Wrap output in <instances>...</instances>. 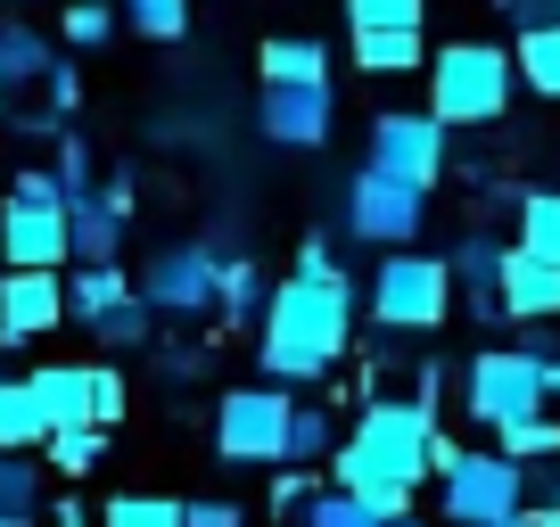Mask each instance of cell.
Returning <instances> with one entry per match:
<instances>
[{"instance_id":"9c48e42d","label":"cell","mask_w":560,"mask_h":527,"mask_svg":"<svg viewBox=\"0 0 560 527\" xmlns=\"http://www.w3.org/2000/svg\"><path fill=\"white\" fill-rule=\"evenodd\" d=\"M438 487H445V519H454V527L527 519V470H520L511 454H462Z\"/></svg>"},{"instance_id":"7a4b0ae2","label":"cell","mask_w":560,"mask_h":527,"mask_svg":"<svg viewBox=\"0 0 560 527\" xmlns=\"http://www.w3.org/2000/svg\"><path fill=\"white\" fill-rule=\"evenodd\" d=\"M347 338H354V289L347 281H289L272 289V305H264V321H256V354H264V379H289V387H305V379H322V371L347 354Z\"/></svg>"},{"instance_id":"3957f363","label":"cell","mask_w":560,"mask_h":527,"mask_svg":"<svg viewBox=\"0 0 560 527\" xmlns=\"http://www.w3.org/2000/svg\"><path fill=\"white\" fill-rule=\"evenodd\" d=\"M511 91H520V67L494 42H445L429 58V116L445 132H487V124L511 116Z\"/></svg>"},{"instance_id":"d6a6232c","label":"cell","mask_w":560,"mask_h":527,"mask_svg":"<svg viewBox=\"0 0 560 527\" xmlns=\"http://www.w3.org/2000/svg\"><path fill=\"white\" fill-rule=\"evenodd\" d=\"M149 321H158V314H149V305L132 297V305H116V314H107V321H100L91 338H100L107 354H132V347H149Z\"/></svg>"},{"instance_id":"8992f818","label":"cell","mask_w":560,"mask_h":527,"mask_svg":"<svg viewBox=\"0 0 560 527\" xmlns=\"http://www.w3.org/2000/svg\"><path fill=\"white\" fill-rule=\"evenodd\" d=\"M289 396L272 379L256 387H223V405H214V454L231 470H264V461H289Z\"/></svg>"},{"instance_id":"5b68a950","label":"cell","mask_w":560,"mask_h":527,"mask_svg":"<svg viewBox=\"0 0 560 527\" xmlns=\"http://www.w3.org/2000/svg\"><path fill=\"white\" fill-rule=\"evenodd\" d=\"M462 405H470V421H487L494 437H503V429L552 412V396H544L536 354H520V347H478L470 363H462Z\"/></svg>"},{"instance_id":"5bb4252c","label":"cell","mask_w":560,"mask_h":527,"mask_svg":"<svg viewBox=\"0 0 560 527\" xmlns=\"http://www.w3.org/2000/svg\"><path fill=\"white\" fill-rule=\"evenodd\" d=\"M256 132L272 149H322L330 141V91H264Z\"/></svg>"},{"instance_id":"f35d334b","label":"cell","mask_w":560,"mask_h":527,"mask_svg":"<svg viewBox=\"0 0 560 527\" xmlns=\"http://www.w3.org/2000/svg\"><path fill=\"white\" fill-rule=\"evenodd\" d=\"M91 371H100V429H116V421H124V379H116L107 363H91Z\"/></svg>"},{"instance_id":"4316f807","label":"cell","mask_w":560,"mask_h":527,"mask_svg":"<svg viewBox=\"0 0 560 527\" xmlns=\"http://www.w3.org/2000/svg\"><path fill=\"white\" fill-rule=\"evenodd\" d=\"M330 454H338L330 405H298V412H289V470H305V461H330Z\"/></svg>"},{"instance_id":"603a6c76","label":"cell","mask_w":560,"mask_h":527,"mask_svg":"<svg viewBox=\"0 0 560 527\" xmlns=\"http://www.w3.org/2000/svg\"><path fill=\"white\" fill-rule=\"evenodd\" d=\"M429 58L438 50H429L420 34H354V67L363 74H420Z\"/></svg>"},{"instance_id":"e0dca14e","label":"cell","mask_w":560,"mask_h":527,"mask_svg":"<svg viewBox=\"0 0 560 527\" xmlns=\"http://www.w3.org/2000/svg\"><path fill=\"white\" fill-rule=\"evenodd\" d=\"M67 223H74V264H83V272H107V264L124 256V223H132V214L107 207V198H91V207H74Z\"/></svg>"},{"instance_id":"8d00e7d4","label":"cell","mask_w":560,"mask_h":527,"mask_svg":"<svg viewBox=\"0 0 560 527\" xmlns=\"http://www.w3.org/2000/svg\"><path fill=\"white\" fill-rule=\"evenodd\" d=\"M9 198H18V207H67V190H58V174H50V165H25Z\"/></svg>"},{"instance_id":"d4e9b609","label":"cell","mask_w":560,"mask_h":527,"mask_svg":"<svg viewBox=\"0 0 560 527\" xmlns=\"http://www.w3.org/2000/svg\"><path fill=\"white\" fill-rule=\"evenodd\" d=\"M520 247L560 264V190H520Z\"/></svg>"},{"instance_id":"ac0fdd59","label":"cell","mask_w":560,"mask_h":527,"mask_svg":"<svg viewBox=\"0 0 560 527\" xmlns=\"http://www.w3.org/2000/svg\"><path fill=\"white\" fill-rule=\"evenodd\" d=\"M58 67H67V58H58L50 34H34L25 17H0V74H9V83H50Z\"/></svg>"},{"instance_id":"d590c367","label":"cell","mask_w":560,"mask_h":527,"mask_svg":"<svg viewBox=\"0 0 560 527\" xmlns=\"http://www.w3.org/2000/svg\"><path fill=\"white\" fill-rule=\"evenodd\" d=\"M314 503H322V487H314L305 470H280V478H272V511H280V519H305Z\"/></svg>"},{"instance_id":"1f68e13d","label":"cell","mask_w":560,"mask_h":527,"mask_svg":"<svg viewBox=\"0 0 560 527\" xmlns=\"http://www.w3.org/2000/svg\"><path fill=\"white\" fill-rule=\"evenodd\" d=\"M494 454H511L527 470V461H544V454H560V421L552 412H536V421H520V429H503V445H494Z\"/></svg>"},{"instance_id":"83f0119b","label":"cell","mask_w":560,"mask_h":527,"mask_svg":"<svg viewBox=\"0 0 560 527\" xmlns=\"http://www.w3.org/2000/svg\"><path fill=\"white\" fill-rule=\"evenodd\" d=\"M429 0H347V25L354 34H420Z\"/></svg>"},{"instance_id":"7dc6e473","label":"cell","mask_w":560,"mask_h":527,"mask_svg":"<svg viewBox=\"0 0 560 527\" xmlns=\"http://www.w3.org/2000/svg\"><path fill=\"white\" fill-rule=\"evenodd\" d=\"M0 9H25V0H0Z\"/></svg>"},{"instance_id":"f546056e","label":"cell","mask_w":560,"mask_h":527,"mask_svg":"<svg viewBox=\"0 0 560 527\" xmlns=\"http://www.w3.org/2000/svg\"><path fill=\"white\" fill-rule=\"evenodd\" d=\"M50 174H58V190H67V214H74V207H91V198L107 190V181H100V165H91V149L74 141V132L58 141V165H50Z\"/></svg>"},{"instance_id":"f6af8a7d","label":"cell","mask_w":560,"mask_h":527,"mask_svg":"<svg viewBox=\"0 0 560 527\" xmlns=\"http://www.w3.org/2000/svg\"><path fill=\"white\" fill-rule=\"evenodd\" d=\"M0 116H9V74H0Z\"/></svg>"},{"instance_id":"2e32d148","label":"cell","mask_w":560,"mask_h":527,"mask_svg":"<svg viewBox=\"0 0 560 527\" xmlns=\"http://www.w3.org/2000/svg\"><path fill=\"white\" fill-rule=\"evenodd\" d=\"M264 91H330V50L322 42H264Z\"/></svg>"},{"instance_id":"8fae6325","label":"cell","mask_w":560,"mask_h":527,"mask_svg":"<svg viewBox=\"0 0 560 527\" xmlns=\"http://www.w3.org/2000/svg\"><path fill=\"white\" fill-rule=\"evenodd\" d=\"M0 264L9 272H58V264H74V223L67 207H0Z\"/></svg>"},{"instance_id":"7bdbcfd3","label":"cell","mask_w":560,"mask_h":527,"mask_svg":"<svg viewBox=\"0 0 560 527\" xmlns=\"http://www.w3.org/2000/svg\"><path fill=\"white\" fill-rule=\"evenodd\" d=\"M527 527H560V503H544V511H527Z\"/></svg>"},{"instance_id":"30bf717a","label":"cell","mask_w":560,"mask_h":527,"mask_svg":"<svg viewBox=\"0 0 560 527\" xmlns=\"http://www.w3.org/2000/svg\"><path fill=\"white\" fill-rule=\"evenodd\" d=\"M214 297H223V256H214L207 239H174L149 256V272H140V305L149 314H214Z\"/></svg>"},{"instance_id":"ee69618b","label":"cell","mask_w":560,"mask_h":527,"mask_svg":"<svg viewBox=\"0 0 560 527\" xmlns=\"http://www.w3.org/2000/svg\"><path fill=\"white\" fill-rule=\"evenodd\" d=\"M387 527H429V519H420V511H412V519H387Z\"/></svg>"},{"instance_id":"7402d4cb","label":"cell","mask_w":560,"mask_h":527,"mask_svg":"<svg viewBox=\"0 0 560 527\" xmlns=\"http://www.w3.org/2000/svg\"><path fill=\"white\" fill-rule=\"evenodd\" d=\"M42 461L34 454H0V527H34L42 519Z\"/></svg>"},{"instance_id":"9a60e30c","label":"cell","mask_w":560,"mask_h":527,"mask_svg":"<svg viewBox=\"0 0 560 527\" xmlns=\"http://www.w3.org/2000/svg\"><path fill=\"white\" fill-rule=\"evenodd\" d=\"M503 321H552L560 314V264H544V256H527V247H511L503 256Z\"/></svg>"},{"instance_id":"f1b7e54d","label":"cell","mask_w":560,"mask_h":527,"mask_svg":"<svg viewBox=\"0 0 560 527\" xmlns=\"http://www.w3.org/2000/svg\"><path fill=\"white\" fill-rule=\"evenodd\" d=\"M42 454H50L58 478H91V470H100V454H107V429H58Z\"/></svg>"},{"instance_id":"60d3db41","label":"cell","mask_w":560,"mask_h":527,"mask_svg":"<svg viewBox=\"0 0 560 527\" xmlns=\"http://www.w3.org/2000/svg\"><path fill=\"white\" fill-rule=\"evenodd\" d=\"M42 91H50V107H58V116H67V107L83 99V83H74V67H58V74H50V83H42Z\"/></svg>"},{"instance_id":"d6986e66","label":"cell","mask_w":560,"mask_h":527,"mask_svg":"<svg viewBox=\"0 0 560 527\" xmlns=\"http://www.w3.org/2000/svg\"><path fill=\"white\" fill-rule=\"evenodd\" d=\"M132 297H140V289L124 281V264H107V272H74V281H67V314L83 321V330H100V321L116 314V305H132Z\"/></svg>"},{"instance_id":"e575fe53","label":"cell","mask_w":560,"mask_h":527,"mask_svg":"<svg viewBox=\"0 0 560 527\" xmlns=\"http://www.w3.org/2000/svg\"><path fill=\"white\" fill-rule=\"evenodd\" d=\"M298 527H387V519H380V511H363L354 494H338V487H330V494H322V503L305 511Z\"/></svg>"},{"instance_id":"ffe728a7","label":"cell","mask_w":560,"mask_h":527,"mask_svg":"<svg viewBox=\"0 0 560 527\" xmlns=\"http://www.w3.org/2000/svg\"><path fill=\"white\" fill-rule=\"evenodd\" d=\"M42 445H50V421H42L34 387L0 379V454H42Z\"/></svg>"},{"instance_id":"74e56055","label":"cell","mask_w":560,"mask_h":527,"mask_svg":"<svg viewBox=\"0 0 560 527\" xmlns=\"http://www.w3.org/2000/svg\"><path fill=\"white\" fill-rule=\"evenodd\" d=\"M298 281H347V272H338V256H330V239H305V247H298Z\"/></svg>"},{"instance_id":"484cf974","label":"cell","mask_w":560,"mask_h":527,"mask_svg":"<svg viewBox=\"0 0 560 527\" xmlns=\"http://www.w3.org/2000/svg\"><path fill=\"white\" fill-rule=\"evenodd\" d=\"M100 527H190V503H174V494H107Z\"/></svg>"},{"instance_id":"cb8c5ba5","label":"cell","mask_w":560,"mask_h":527,"mask_svg":"<svg viewBox=\"0 0 560 527\" xmlns=\"http://www.w3.org/2000/svg\"><path fill=\"white\" fill-rule=\"evenodd\" d=\"M511 67H520V83L536 91V99H560V25L520 34V42H511Z\"/></svg>"},{"instance_id":"44dd1931","label":"cell","mask_w":560,"mask_h":527,"mask_svg":"<svg viewBox=\"0 0 560 527\" xmlns=\"http://www.w3.org/2000/svg\"><path fill=\"white\" fill-rule=\"evenodd\" d=\"M223 330H247V321H264V305H272V289H264V264L256 256H223Z\"/></svg>"},{"instance_id":"4dcf8cb0","label":"cell","mask_w":560,"mask_h":527,"mask_svg":"<svg viewBox=\"0 0 560 527\" xmlns=\"http://www.w3.org/2000/svg\"><path fill=\"white\" fill-rule=\"evenodd\" d=\"M124 25L149 42H182L190 34V0H124Z\"/></svg>"},{"instance_id":"836d02e7","label":"cell","mask_w":560,"mask_h":527,"mask_svg":"<svg viewBox=\"0 0 560 527\" xmlns=\"http://www.w3.org/2000/svg\"><path fill=\"white\" fill-rule=\"evenodd\" d=\"M116 25H124V9H107V0H74V9H67V42H74V50H100Z\"/></svg>"},{"instance_id":"7c38bea8","label":"cell","mask_w":560,"mask_h":527,"mask_svg":"<svg viewBox=\"0 0 560 527\" xmlns=\"http://www.w3.org/2000/svg\"><path fill=\"white\" fill-rule=\"evenodd\" d=\"M67 321V272H0V347L58 338Z\"/></svg>"},{"instance_id":"6da1fadb","label":"cell","mask_w":560,"mask_h":527,"mask_svg":"<svg viewBox=\"0 0 560 527\" xmlns=\"http://www.w3.org/2000/svg\"><path fill=\"white\" fill-rule=\"evenodd\" d=\"M429 445H438V412L380 396V405H363L354 437L330 454V487L354 494L363 511H380V519H412V494L429 478Z\"/></svg>"},{"instance_id":"ba28073f","label":"cell","mask_w":560,"mask_h":527,"mask_svg":"<svg viewBox=\"0 0 560 527\" xmlns=\"http://www.w3.org/2000/svg\"><path fill=\"white\" fill-rule=\"evenodd\" d=\"M445 165H454V132H445L429 107H387L371 116V174H396L412 190H438Z\"/></svg>"},{"instance_id":"52a82bcc","label":"cell","mask_w":560,"mask_h":527,"mask_svg":"<svg viewBox=\"0 0 560 527\" xmlns=\"http://www.w3.org/2000/svg\"><path fill=\"white\" fill-rule=\"evenodd\" d=\"M338 223H347V239H363V247H412L420 239V223H429V190H412V181H396V174H354L347 190H338Z\"/></svg>"},{"instance_id":"277c9868","label":"cell","mask_w":560,"mask_h":527,"mask_svg":"<svg viewBox=\"0 0 560 527\" xmlns=\"http://www.w3.org/2000/svg\"><path fill=\"white\" fill-rule=\"evenodd\" d=\"M454 314V264L420 256V247H396L371 272V321L380 330H438Z\"/></svg>"},{"instance_id":"ab89813d","label":"cell","mask_w":560,"mask_h":527,"mask_svg":"<svg viewBox=\"0 0 560 527\" xmlns=\"http://www.w3.org/2000/svg\"><path fill=\"white\" fill-rule=\"evenodd\" d=\"M190 527H247L240 503H190Z\"/></svg>"},{"instance_id":"b9f144b4","label":"cell","mask_w":560,"mask_h":527,"mask_svg":"<svg viewBox=\"0 0 560 527\" xmlns=\"http://www.w3.org/2000/svg\"><path fill=\"white\" fill-rule=\"evenodd\" d=\"M42 519H50V527H91V519H83V503H50Z\"/></svg>"},{"instance_id":"4fadbf2b","label":"cell","mask_w":560,"mask_h":527,"mask_svg":"<svg viewBox=\"0 0 560 527\" xmlns=\"http://www.w3.org/2000/svg\"><path fill=\"white\" fill-rule=\"evenodd\" d=\"M25 387H34L50 437L58 429H100V371L91 363H42V371H25Z\"/></svg>"},{"instance_id":"c3c4849f","label":"cell","mask_w":560,"mask_h":527,"mask_svg":"<svg viewBox=\"0 0 560 527\" xmlns=\"http://www.w3.org/2000/svg\"><path fill=\"white\" fill-rule=\"evenodd\" d=\"M503 527H527V519H503Z\"/></svg>"},{"instance_id":"bcb514c9","label":"cell","mask_w":560,"mask_h":527,"mask_svg":"<svg viewBox=\"0 0 560 527\" xmlns=\"http://www.w3.org/2000/svg\"><path fill=\"white\" fill-rule=\"evenodd\" d=\"M494 9H520V0H494Z\"/></svg>"}]
</instances>
